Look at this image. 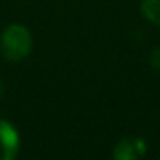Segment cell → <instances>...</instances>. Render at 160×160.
<instances>
[{"mask_svg": "<svg viewBox=\"0 0 160 160\" xmlns=\"http://www.w3.org/2000/svg\"><path fill=\"white\" fill-rule=\"evenodd\" d=\"M0 52L9 60H21L31 52V35L21 24H11L0 38Z\"/></svg>", "mask_w": 160, "mask_h": 160, "instance_id": "1", "label": "cell"}, {"mask_svg": "<svg viewBox=\"0 0 160 160\" xmlns=\"http://www.w3.org/2000/svg\"><path fill=\"white\" fill-rule=\"evenodd\" d=\"M19 134L18 129L7 121H0V160H11L18 155Z\"/></svg>", "mask_w": 160, "mask_h": 160, "instance_id": "2", "label": "cell"}, {"mask_svg": "<svg viewBox=\"0 0 160 160\" xmlns=\"http://www.w3.org/2000/svg\"><path fill=\"white\" fill-rule=\"evenodd\" d=\"M146 153V143L141 138H124L115 145L114 157L117 160H136Z\"/></svg>", "mask_w": 160, "mask_h": 160, "instance_id": "3", "label": "cell"}, {"mask_svg": "<svg viewBox=\"0 0 160 160\" xmlns=\"http://www.w3.org/2000/svg\"><path fill=\"white\" fill-rule=\"evenodd\" d=\"M141 12L148 21L160 26V0H143Z\"/></svg>", "mask_w": 160, "mask_h": 160, "instance_id": "4", "label": "cell"}, {"mask_svg": "<svg viewBox=\"0 0 160 160\" xmlns=\"http://www.w3.org/2000/svg\"><path fill=\"white\" fill-rule=\"evenodd\" d=\"M150 66L155 67V69H160V47L153 48L150 53Z\"/></svg>", "mask_w": 160, "mask_h": 160, "instance_id": "5", "label": "cell"}, {"mask_svg": "<svg viewBox=\"0 0 160 160\" xmlns=\"http://www.w3.org/2000/svg\"><path fill=\"white\" fill-rule=\"evenodd\" d=\"M2 93H4V84H2V81H0V97H2Z\"/></svg>", "mask_w": 160, "mask_h": 160, "instance_id": "6", "label": "cell"}]
</instances>
